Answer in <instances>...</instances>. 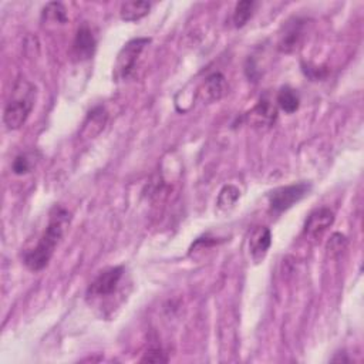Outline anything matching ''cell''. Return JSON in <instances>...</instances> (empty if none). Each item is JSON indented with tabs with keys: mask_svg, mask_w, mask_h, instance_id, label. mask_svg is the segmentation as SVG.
Masks as SVG:
<instances>
[{
	"mask_svg": "<svg viewBox=\"0 0 364 364\" xmlns=\"http://www.w3.org/2000/svg\"><path fill=\"white\" fill-rule=\"evenodd\" d=\"M69 224L70 214L65 208L55 206L50 214V221L44 234L39 239L37 245L25 255V265L30 271L39 272L48 265L50 259L53 257L59 243L65 236Z\"/></svg>",
	"mask_w": 364,
	"mask_h": 364,
	"instance_id": "6da1fadb",
	"label": "cell"
},
{
	"mask_svg": "<svg viewBox=\"0 0 364 364\" xmlns=\"http://www.w3.org/2000/svg\"><path fill=\"white\" fill-rule=\"evenodd\" d=\"M13 94V100L9 101L5 109L4 121L9 130H19L25 126L34 107L36 87L29 81L20 80L15 86Z\"/></svg>",
	"mask_w": 364,
	"mask_h": 364,
	"instance_id": "7a4b0ae2",
	"label": "cell"
},
{
	"mask_svg": "<svg viewBox=\"0 0 364 364\" xmlns=\"http://www.w3.org/2000/svg\"><path fill=\"white\" fill-rule=\"evenodd\" d=\"M149 41L151 40L147 37L133 39L120 50L114 66V74L117 79H127L134 72L138 58Z\"/></svg>",
	"mask_w": 364,
	"mask_h": 364,
	"instance_id": "3957f363",
	"label": "cell"
},
{
	"mask_svg": "<svg viewBox=\"0 0 364 364\" xmlns=\"http://www.w3.org/2000/svg\"><path fill=\"white\" fill-rule=\"evenodd\" d=\"M309 191L310 184L307 182H297L275 189L269 196L272 211L281 214L290 210L295 203L302 201L309 194Z\"/></svg>",
	"mask_w": 364,
	"mask_h": 364,
	"instance_id": "277c9868",
	"label": "cell"
},
{
	"mask_svg": "<svg viewBox=\"0 0 364 364\" xmlns=\"http://www.w3.org/2000/svg\"><path fill=\"white\" fill-rule=\"evenodd\" d=\"M124 274L123 267H114L101 272L88 289V295L93 296H109L114 293Z\"/></svg>",
	"mask_w": 364,
	"mask_h": 364,
	"instance_id": "5b68a950",
	"label": "cell"
},
{
	"mask_svg": "<svg viewBox=\"0 0 364 364\" xmlns=\"http://www.w3.org/2000/svg\"><path fill=\"white\" fill-rule=\"evenodd\" d=\"M304 25L306 22L299 18L288 22V25L285 26V33L281 36V41H279V50L282 53H293V51L299 47L303 39Z\"/></svg>",
	"mask_w": 364,
	"mask_h": 364,
	"instance_id": "8992f818",
	"label": "cell"
},
{
	"mask_svg": "<svg viewBox=\"0 0 364 364\" xmlns=\"http://www.w3.org/2000/svg\"><path fill=\"white\" fill-rule=\"evenodd\" d=\"M249 123L255 127H271L278 119V109L271 102L269 98H261L255 109L248 114Z\"/></svg>",
	"mask_w": 364,
	"mask_h": 364,
	"instance_id": "52a82bcc",
	"label": "cell"
},
{
	"mask_svg": "<svg viewBox=\"0 0 364 364\" xmlns=\"http://www.w3.org/2000/svg\"><path fill=\"white\" fill-rule=\"evenodd\" d=\"M272 245V234L267 227H257L249 239V252L255 262H261L265 259Z\"/></svg>",
	"mask_w": 364,
	"mask_h": 364,
	"instance_id": "ba28073f",
	"label": "cell"
},
{
	"mask_svg": "<svg viewBox=\"0 0 364 364\" xmlns=\"http://www.w3.org/2000/svg\"><path fill=\"white\" fill-rule=\"evenodd\" d=\"M97 47L95 37L88 26H81L77 30V34L74 37L73 43V53L77 60H88L94 56V51Z\"/></svg>",
	"mask_w": 364,
	"mask_h": 364,
	"instance_id": "9c48e42d",
	"label": "cell"
},
{
	"mask_svg": "<svg viewBox=\"0 0 364 364\" xmlns=\"http://www.w3.org/2000/svg\"><path fill=\"white\" fill-rule=\"evenodd\" d=\"M228 91L227 79L221 73H214L206 77L202 87L199 88V95L205 102L220 101Z\"/></svg>",
	"mask_w": 364,
	"mask_h": 364,
	"instance_id": "30bf717a",
	"label": "cell"
},
{
	"mask_svg": "<svg viewBox=\"0 0 364 364\" xmlns=\"http://www.w3.org/2000/svg\"><path fill=\"white\" fill-rule=\"evenodd\" d=\"M335 222V214L329 208H321L309 215L304 224V234L310 236L322 235Z\"/></svg>",
	"mask_w": 364,
	"mask_h": 364,
	"instance_id": "8fae6325",
	"label": "cell"
},
{
	"mask_svg": "<svg viewBox=\"0 0 364 364\" xmlns=\"http://www.w3.org/2000/svg\"><path fill=\"white\" fill-rule=\"evenodd\" d=\"M107 119H109V114H107L106 109L101 107V106L93 109L88 113V116H87V119L83 124L81 135L86 137V138H93V137L98 135L102 131L104 126H106Z\"/></svg>",
	"mask_w": 364,
	"mask_h": 364,
	"instance_id": "7c38bea8",
	"label": "cell"
},
{
	"mask_svg": "<svg viewBox=\"0 0 364 364\" xmlns=\"http://www.w3.org/2000/svg\"><path fill=\"white\" fill-rule=\"evenodd\" d=\"M151 4L148 2H126L120 8V18L126 22H137L149 13Z\"/></svg>",
	"mask_w": 364,
	"mask_h": 364,
	"instance_id": "4fadbf2b",
	"label": "cell"
},
{
	"mask_svg": "<svg viewBox=\"0 0 364 364\" xmlns=\"http://www.w3.org/2000/svg\"><path fill=\"white\" fill-rule=\"evenodd\" d=\"M276 102L281 107V110H283L286 114H293L295 112H297V109L300 106V98H299V94L296 93V90H293L289 86H285L279 90Z\"/></svg>",
	"mask_w": 364,
	"mask_h": 364,
	"instance_id": "5bb4252c",
	"label": "cell"
},
{
	"mask_svg": "<svg viewBox=\"0 0 364 364\" xmlns=\"http://www.w3.org/2000/svg\"><path fill=\"white\" fill-rule=\"evenodd\" d=\"M43 20L46 22H53V23H60L65 25L67 23V11L62 4L51 2L48 4L41 13Z\"/></svg>",
	"mask_w": 364,
	"mask_h": 364,
	"instance_id": "9a60e30c",
	"label": "cell"
},
{
	"mask_svg": "<svg viewBox=\"0 0 364 364\" xmlns=\"http://www.w3.org/2000/svg\"><path fill=\"white\" fill-rule=\"evenodd\" d=\"M255 8H256V4L252 2V0H243V2H239L235 6V12H234L235 27H243L252 18Z\"/></svg>",
	"mask_w": 364,
	"mask_h": 364,
	"instance_id": "2e32d148",
	"label": "cell"
},
{
	"mask_svg": "<svg viewBox=\"0 0 364 364\" xmlns=\"http://www.w3.org/2000/svg\"><path fill=\"white\" fill-rule=\"evenodd\" d=\"M241 196V191L235 185H225L218 195V206L221 210H229Z\"/></svg>",
	"mask_w": 364,
	"mask_h": 364,
	"instance_id": "e0dca14e",
	"label": "cell"
},
{
	"mask_svg": "<svg viewBox=\"0 0 364 364\" xmlns=\"http://www.w3.org/2000/svg\"><path fill=\"white\" fill-rule=\"evenodd\" d=\"M33 161L29 154H20L15 159L13 164H12V171L16 175H26L32 171L33 168Z\"/></svg>",
	"mask_w": 364,
	"mask_h": 364,
	"instance_id": "ac0fdd59",
	"label": "cell"
},
{
	"mask_svg": "<svg viewBox=\"0 0 364 364\" xmlns=\"http://www.w3.org/2000/svg\"><path fill=\"white\" fill-rule=\"evenodd\" d=\"M168 358L166 357V353L160 347H151L144 353V357L141 358L142 363H166Z\"/></svg>",
	"mask_w": 364,
	"mask_h": 364,
	"instance_id": "d6986e66",
	"label": "cell"
},
{
	"mask_svg": "<svg viewBox=\"0 0 364 364\" xmlns=\"http://www.w3.org/2000/svg\"><path fill=\"white\" fill-rule=\"evenodd\" d=\"M346 245V238L340 234H335L329 242V249L335 252H340Z\"/></svg>",
	"mask_w": 364,
	"mask_h": 364,
	"instance_id": "ffe728a7",
	"label": "cell"
}]
</instances>
